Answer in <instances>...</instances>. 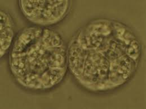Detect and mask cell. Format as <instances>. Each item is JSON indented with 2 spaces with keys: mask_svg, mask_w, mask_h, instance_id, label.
I'll return each mask as SVG.
<instances>
[{
  "mask_svg": "<svg viewBox=\"0 0 146 109\" xmlns=\"http://www.w3.org/2000/svg\"><path fill=\"white\" fill-rule=\"evenodd\" d=\"M18 3L27 20L35 26L43 27L62 21L71 7V1L68 0H21Z\"/></svg>",
  "mask_w": 146,
  "mask_h": 109,
  "instance_id": "cell-3",
  "label": "cell"
},
{
  "mask_svg": "<svg viewBox=\"0 0 146 109\" xmlns=\"http://www.w3.org/2000/svg\"><path fill=\"white\" fill-rule=\"evenodd\" d=\"M9 53L13 77L27 89L54 88L68 70V45L58 32L48 27H25L15 37Z\"/></svg>",
  "mask_w": 146,
  "mask_h": 109,
  "instance_id": "cell-2",
  "label": "cell"
},
{
  "mask_svg": "<svg viewBox=\"0 0 146 109\" xmlns=\"http://www.w3.org/2000/svg\"><path fill=\"white\" fill-rule=\"evenodd\" d=\"M1 59L9 52L15 39L14 22L10 14L3 10L0 11Z\"/></svg>",
  "mask_w": 146,
  "mask_h": 109,
  "instance_id": "cell-4",
  "label": "cell"
},
{
  "mask_svg": "<svg viewBox=\"0 0 146 109\" xmlns=\"http://www.w3.org/2000/svg\"><path fill=\"white\" fill-rule=\"evenodd\" d=\"M141 47L125 24L94 20L80 29L68 45V70L89 91H112L134 76L141 61Z\"/></svg>",
  "mask_w": 146,
  "mask_h": 109,
  "instance_id": "cell-1",
  "label": "cell"
}]
</instances>
